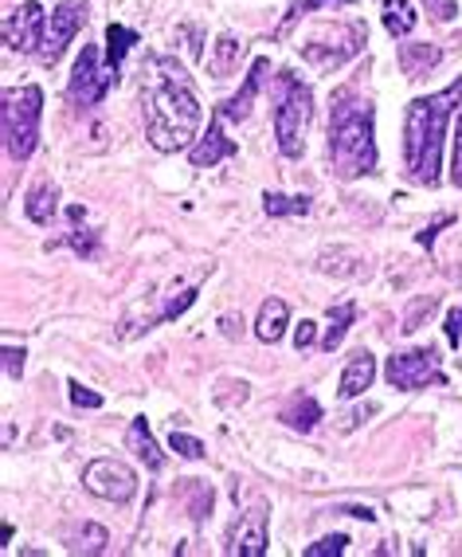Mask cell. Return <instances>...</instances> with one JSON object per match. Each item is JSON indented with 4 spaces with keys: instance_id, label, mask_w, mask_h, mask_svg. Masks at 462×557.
<instances>
[{
    "instance_id": "6da1fadb",
    "label": "cell",
    "mask_w": 462,
    "mask_h": 557,
    "mask_svg": "<svg viewBox=\"0 0 462 557\" xmlns=\"http://www.w3.org/2000/svg\"><path fill=\"white\" fill-rule=\"evenodd\" d=\"M200 119H204V107H200L185 67L161 55L158 75L146 87V138L153 141V150L177 153L197 138Z\"/></svg>"
},
{
    "instance_id": "7a4b0ae2",
    "label": "cell",
    "mask_w": 462,
    "mask_h": 557,
    "mask_svg": "<svg viewBox=\"0 0 462 557\" xmlns=\"http://www.w3.org/2000/svg\"><path fill=\"white\" fill-rule=\"evenodd\" d=\"M462 102V75L439 95L408 102V122H403V165L420 185H439V150L447 122Z\"/></svg>"
},
{
    "instance_id": "3957f363",
    "label": "cell",
    "mask_w": 462,
    "mask_h": 557,
    "mask_svg": "<svg viewBox=\"0 0 462 557\" xmlns=\"http://www.w3.org/2000/svg\"><path fill=\"white\" fill-rule=\"evenodd\" d=\"M329 161L341 181H353L361 173L376 170V138H373V110L341 102L329 122Z\"/></svg>"
},
{
    "instance_id": "277c9868",
    "label": "cell",
    "mask_w": 462,
    "mask_h": 557,
    "mask_svg": "<svg viewBox=\"0 0 462 557\" xmlns=\"http://www.w3.org/2000/svg\"><path fill=\"white\" fill-rule=\"evenodd\" d=\"M40 119H43L40 87L4 90L0 122H4V150H9L12 161H28L36 153V146H40Z\"/></svg>"
},
{
    "instance_id": "5b68a950",
    "label": "cell",
    "mask_w": 462,
    "mask_h": 557,
    "mask_svg": "<svg viewBox=\"0 0 462 557\" xmlns=\"http://www.w3.org/2000/svg\"><path fill=\"white\" fill-rule=\"evenodd\" d=\"M278 83H283V95H278V110H275L278 150L286 158H302V134L310 126V114H314V95H310V87L298 79L295 71H283Z\"/></svg>"
},
{
    "instance_id": "8992f818",
    "label": "cell",
    "mask_w": 462,
    "mask_h": 557,
    "mask_svg": "<svg viewBox=\"0 0 462 557\" xmlns=\"http://www.w3.org/2000/svg\"><path fill=\"white\" fill-rule=\"evenodd\" d=\"M118 79V71L114 67H102V55L95 44L83 48V55L75 60V71H71V83H67V95L75 107H99L107 99V90L114 87Z\"/></svg>"
},
{
    "instance_id": "52a82bcc",
    "label": "cell",
    "mask_w": 462,
    "mask_h": 557,
    "mask_svg": "<svg viewBox=\"0 0 462 557\" xmlns=\"http://www.w3.org/2000/svg\"><path fill=\"white\" fill-rule=\"evenodd\" d=\"M384 377L392 388H403V393H415V388L427 385H447L439 369V354L435 349H408V354H392L388 366H384Z\"/></svg>"
},
{
    "instance_id": "ba28073f",
    "label": "cell",
    "mask_w": 462,
    "mask_h": 557,
    "mask_svg": "<svg viewBox=\"0 0 462 557\" xmlns=\"http://www.w3.org/2000/svg\"><path fill=\"white\" fill-rule=\"evenodd\" d=\"M83 487L107 503H129L138 495V475L122 459H90L83 468Z\"/></svg>"
},
{
    "instance_id": "9c48e42d",
    "label": "cell",
    "mask_w": 462,
    "mask_h": 557,
    "mask_svg": "<svg viewBox=\"0 0 462 557\" xmlns=\"http://www.w3.org/2000/svg\"><path fill=\"white\" fill-rule=\"evenodd\" d=\"M43 28H48V12H43L40 0H24L9 12L4 21V44L9 51H21V55H40Z\"/></svg>"
},
{
    "instance_id": "30bf717a",
    "label": "cell",
    "mask_w": 462,
    "mask_h": 557,
    "mask_svg": "<svg viewBox=\"0 0 462 557\" xmlns=\"http://www.w3.org/2000/svg\"><path fill=\"white\" fill-rule=\"evenodd\" d=\"M361 48H364V24H345V28H334V44H325V36L305 40L302 60L322 71H334V67H341L345 60H353Z\"/></svg>"
},
{
    "instance_id": "8fae6325",
    "label": "cell",
    "mask_w": 462,
    "mask_h": 557,
    "mask_svg": "<svg viewBox=\"0 0 462 557\" xmlns=\"http://www.w3.org/2000/svg\"><path fill=\"white\" fill-rule=\"evenodd\" d=\"M87 24V4L83 0H60V9L48 16V28H43V44H40V60L55 63L67 51V44L75 40V32Z\"/></svg>"
},
{
    "instance_id": "7c38bea8",
    "label": "cell",
    "mask_w": 462,
    "mask_h": 557,
    "mask_svg": "<svg viewBox=\"0 0 462 557\" xmlns=\"http://www.w3.org/2000/svg\"><path fill=\"white\" fill-rule=\"evenodd\" d=\"M227 554L263 557L266 554V515L263 503H255L251 515H239V522L227 530Z\"/></svg>"
},
{
    "instance_id": "4fadbf2b",
    "label": "cell",
    "mask_w": 462,
    "mask_h": 557,
    "mask_svg": "<svg viewBox=\"0 0 462 557\" xmlns=\"http://www.w3.org/2000/svg\"><path fill=\"white\" fill-rule=\"evenodd\" d=\"M236 153H239V146L224 134V114L216 110V119H212L208 134L197 141V146H192V153H188V158H192V165H197V170H212L216 161L236 158Z\"/></svg>"
},
{
    "instance_id": "5bb4252c",
    "label": "cell",
    "mask_w": 462,
    "mask_h": 557,
    "mask_svg": "<svg viewBox=\"0 0 462 557\" xmlns=\"http://www.w3.org/2000/svg\"><path fill=\"white\" fill-rule=\"evenodd\" d=\"M266 71H271V60H255V63H251V75H247L244 90H239L236 99H227V102H220V107H216L220 114H224V119H232V122H244L247 114H251V102H255L259 87H263Z\"/></svg>"
},
{
    "instance_id": "9a60e30c",
    "label": "cell",
    "mask_w": 462,
    "mask_h": 557,
    "mask_svg": "<svg viewBox=\"0 0 462 557\" xmlns=\"http://www.w3.org/2000/svg\"><path fill=\"white\" fill-rule=\"evenodd\" d=\"M373 381H376V358L369 354V349H357L353 358H349V366H345L337 393H341L345 400H353V397H361V393L373 385Z\"/></svg>"
},
{
    "instance_id": "2e32d148",
    "label": "cell",
    "mask_w": 462,
    "mask_h": 557,
    "mask_svg": "<svg viewBox=\"0 0 462 557\" xmlns=\"http://www.w3.org/2000/svg\"><path fill=\"white\" fill-rule=\"evenodd\" d=\"M286 322H290V307H286L283 299H266L263 307H259L255 338L266 342V346H275V342L286 334Z\"/></svg>"
},
{
    "instance_id": "e0dca14e",
    "label": "cell",
    "mask_w": 462,
    "mask_h": 557,
    "mask_svg": "<svg viewBox=\"0 0 462 557\" xmlns=\"http://www.w3.org/2000/svg\"><path fill=\"white\" fill-rule=\"evenodd\" d=\"M129 448L138 451V459L146 463L149 471H161L165 468V456H161V448H158V440H153V432H149V424H146V417H138L134 424H129Z\"/></svg>"
},
{
    "instance_id": "ac0fdd59",
    "label": "cell",
    "mask_w": 462,
    "mask_h": 557,
    "mask_svg": "<svg viewBox=\"0 0 462 557\" xmlns=\"http://www.w3.org/2000/svg\"><path fill=\"white\" fill-rule=\"evenodd\" d=\"M415 24H420V16H415L412 0H384V28H388V36L403 40V36L415 32Z\"/></svg>"
},
{
    "instance_id": "d6986e66",
    "label": "cell",
    "mask_w": 462,
    "mask_h": 557,
    "mask_svg": "<svg viewBox=\"0 0 462 557\" xmlns=\"http://www.w3.org/2000/svg\"><path fill=\"white\" fill-rule=\"evenodd\" d=\"M283 420L295 432H310L317 424V420H322V405H317L314 397H302V393H298V397L283 408Z\"/></svg>"
},
{
    "instance_id": "ffe728a7",
    "label": "cell",
    "mask_w": 462,
    "mask_h": 557,
    "mask_svg": "<svg viewBox=\"0 0 462 557\" xmlns=\"http://www.w3.org/2000/svg\"><path fill=\"white\" fill-rule=\"evenodd\" d=\"M435 63H439V48H427V44H403L400 48V67L408 79H420Z\"/></svg>"
},
{
    "instance_id": "44dd1931",
    "label": "cell",
    "mask_w": 462,
    "mask_h": 557,
    "mask_svg": "<svg viewBox=\"0 0 462 557\" xmlns=\"http://www.w3.org/2000/svg\"><path fill=\"white\" fill-rule=\"evenodd\" d=\"M55 200H60L55 185H36V189L28 193V200H24V212H28V220H36V224H51V216L60 209Z\"/></svg>"
},
{
    "instance_id": "7402d4cb",
    "label": "cell",
    "mask_w": 462,
    "mask_h": 557,
    "mask_svg": "<svg viewBox=\"0 0 462 557\" xmlns=\"http://www.w3.org/2000/svg\"><path fill=\"white\" fill-rule=\"evenodd\" d=\"M353 319H357L353 302H341L337 310H329V330H325L322 349H329V354H334V349L345 342V334H349V326H353Z\"/></svg>"
},
{
    "instance_id": "603a6c76",
    "label": "cell",
    "mask_w": 462,
    "mask_h": 557,
    "mask_svg": "<svg viewBox=\"0 0 462 557\" xmlns=\"http://www.w3.org/2000/svg\"><path fill=\"white\" fill-rule=\"evenodd\" d=\"M239 55H244V44H239L236 36H220L216 55H212V63H208V67H212V75H216V79H227V75L236 71Z\"/></svg>"
},
{
    "instance_id": "cb8c5ba5",
    "label": "cell",
    "mask_w": 462,
    "mask_h": 557,
    "mask_svg": "<svg viewBox=\"0 0 462 557\" xmlns=\"http://www.w3.org/2000/svg\"><path fill=\"white\" fill-rule=\"evenodd\" d=\"M107 530L102 527H95V522H83L79 530H71L67 534V546L75 549V554H102L107 549Z\"/></svg>"
},
{
    "instance_id": "d4e9b609",
    "label": "cell",
    "mask_w": 462,
    "mask_h": 557,
    "mask_svg": "<svg viewBox=\"0 0 462 557\" xmlns=\"http://www.w3.org/2000/svg\"><path fill=\"white\" fill-rule=\"evenodd\" d=\"M138 44V32H129V28H122V24H110L107 28V63L114 71L122 67V60H126V51Z\"/></svg>"
},
{
    "instance_id": "484cf974",
    "label": "cell",
    "mask_w": 462,
    "mask_h": 557,
    "mask_svg": "<svg viewBox=\"0 0 462 557\" xmlns=\"http://www.w3.org/2000/svg\"><path fill=\"white\" fill-rule=\"evenodd\" d=\"M263 209H266V216H305L314 205H310V197H283V193H266Z\"/></svg>"
},
{
    "instance_id": "4316f807",
    "label": "cell",
    "mask_w": 462,
    "mask_h": 557,
    "mask_svg": "<svg viewBox=\"0 0 462 557\" xmlns=\"http://www.w3.org/2000/svg\"><path fill=\"white\" fill-rule=\"evenodd\" d=\"M345 546H349V537L329 534V537H322V542H314V546H305V557H337V554H345Z\"/></svg>"
},
{
    "instance_id": "83f0119b",
    "label": "cell",
    "mask_w": 462,
    "mask_h": 557,
    "mask_svg": "<svg viewBox=\"0 0 462 557\" xmlns=\"http://www.w3.org/2000/svg\"><path fill=\"white\" fill-rule=\"evenodd\" d=\"M168 444H173V451H177V456H185V459H200V456H204V444H200L197 436H185V432H177V429H173Z\"/></svg>"
},
{
    "instance_id": "f1b7e54d",
    "label": "cell",
    "mask_w": 462,
    "mask_h": 557,
    "mask_svg": "<svg viewBox=\"0 0 462 557\" xmlns=\"http://www.w3.org/2000/svg\"><path fill=\"white\" fill-rule=\"evenodd\" d=\"M325 4H329V0H295V4H290V12H286V21L278 24V36H286L298 16H305V12H314V9H325ZM345 4H349V0H345Z\"/></svg>"
},
{
    "instance_id": "f546056e",
    "label": "cell",
    "mask_w": 462,
    "mask_h": 557,
    "mask_svg": "<svg viewBox=\"0 0 462 557\" xmlns=\"http://www.w3.org/2000/svg\"><path fill=\"white\" fill-rule=\"evenodd\" d=\"M71 405L75 408H102V397L99 393H90V388H83L79 381H71Z\"/></svg>"
},
{
    "instance_id": "4dcf8cb0",
    "label": "cell",
    "mask_w": 462,
    "mask_h": 557,
    "mask_svg": "<svg viewBox=\"0 0 462 557\" xmlns=\"http://www.w3.org/2000/svg\"><path fill=\"white\" fill-rule=\"evenodd\" d=\"M192 302H197V287H188L185 295H180V299L168 302V307L161 310V322H168V319H177V314H185V310L192 307Z\"/></svg>"
},
{
    "instance_id": "1f68e13d",
    "label": "cell",
    "mask_w": 462,
    "mask_h": 557,
    "mask_svg": "<svg viewBox=\"0 0 462 557\" xmlns=\"http://www.w3.org/2000/svg\"><path fill=\"white\" fill-rule=\"evenodd\" d=\"M432 310H435V299H420V302H415V307H412V314H408V319H403V334H415V330H420V319H423V314H432Z\"/></svg>"
},
{
    "instance_id": "d6a6232c",
    "label": "cell",
    "mask_w": 462,
    "mask_h": 557,
    "mask_svg": "<svg viewBox=\"0 0 462 557\" xmlns=\"http://www.w3.org/2000/svg\"><path fill=\"white\" fill-rule=\"evenodd\" d=\"M451 181L462 189V114L459 126H454V153H451Z\"/></svg>"
},
{
    "instance_id": "836d02e7",
    "label": "cell",
    "mask_w": 462,
    "mask_h": 557,
    "mask_svg": "<svg viewBox=\"0 0 462 557\" xmlns=\"http://www.w3.org/2000/svg\"><path fill=\"white\" fill-rule=\"evenodd\" d=\"M4 373H9V381L21 377V373H24V349L4 346Z\"/></svg>"
},
{
    "instance_id": "e575fe53",
    "label": "cell",
    "mask_w": 462,
    "mask_h": 557,
    "mask_svg": "<svg viewBox=\"0 0 462 557\" xmlns=\"http://www.w3.org/2000/svg\"><path fill=\"white\" fill-rule=\"evenodd\" d=\"M314 342H317V326L310 319H302V326L295 330V346L305 349V346H314Z\"/></svg>"
},
{
    "instance_id": "d590c367",
    "label": "cell",
    "mask_w": 462,
    "mask_h": 557,
    "mask_svg": "<svg viewBox=\"0 0 462 557\" xmlns=\"http://www.w3.org/2000/svg\"><path fill=\"white\" fill-rule=\"evenodd\" d=\"M447 342H451V346L462 342V307H454L451 314H447Z\"/></svg>"
},
{
    "instance_id": "8d00e7d4",
    "label": "cell",
    "mask_w": 462,
    "mask_h": 557,
    "mask_svg": "<svg viewBox=\"0 0 462 557\" xmlns=\"http://www.w3.org/2000/svg\"><path fill=\"white\" fill-rule=\"evenodd\" d=\"M373 412H376V405H364V408H357V412H349V417L341 420V429H345V432H353L357 424H361V420H369V417H373Z\"/></svg>"
},
{
    "instance_id": "74e56055",
    "label": "cell",
    "mask_w": 462,
    "mask_h": 557,
    "mask_svg": "<svg viewBox=\"0 0 462 557\" xmlns=\"http://www.w3.org/2000/svg\"><path fill=\"white\" fill-rule=\"evenodd\" d=\"M447 224H451V216L435 220L432 228H427V232H420V244H423V248H432V244H435V236H439V228H447Z\"/></svg>"
}]
</instances>
